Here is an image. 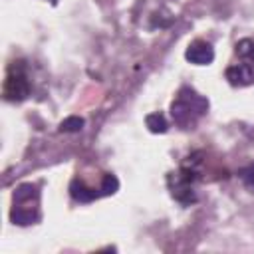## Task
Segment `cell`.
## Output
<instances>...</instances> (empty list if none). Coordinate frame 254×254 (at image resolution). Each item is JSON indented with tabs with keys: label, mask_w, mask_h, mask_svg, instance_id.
<instances>
[{
	"label": "cell",
	"mask_w": 254,
	"mask_h": 254,
	"mask_svg": "<svg viewBox=\"0 0 254 254\" xmlns=\"http://www.w3.org/2000/svg\"><path fill=\"white\" fill-rule=\"evenodd\" d=\"M206 109H208V101L202 95H198L190 87H183L171 105V115L177 125H181L183 129H189L196 123L200 115L206 113Z\"/></svg>",
	"instance_id": "cell-1"
},
{
	"label": "cell",
	"mask_w": 254,
	"mask_h": 254,
	"mask_svg": "<svg viewBox=\"0 0 254 254\" xmlns=\"http://www.w3.org/2000/svg\"><path fill=\"white\" fill-rule=\"evenodd\" d=\"M14 208L10 212V218L18 226H28L40 220V210H38V187L32 183H24L18 189H14Z\"/></svg>",
	"instance_id": "cell-2"
},
{
	"label": "cell",
	"mask_w": 254,
	"mask_h": 254,
	"mask_svg": "<svg viewBox=\"0 0 254 254\" xmlns=\"http://www.w3.org/2000/svg\"><path fill=\"white\" fill-rule=\"evenodd\" d=\"M196 163H198V159H194L192 163L189 161L179 171H175L167 177V185H169V190H171L173 198L179 200L185 206L196 202V190H194V185L198 181Z\"/></svg>",
	"instance_id": "cell-3"
},
{
	"label": "cell",
	"mask_w": 254,
	"mask_h": 254,
	"mask_svg": "<svg viewBox=\"0 0 254 254\" xmlns=\"http://www.w3.org/2000/svg\"><path fill=\"white\" fill-rule=\"evenodd\" d=\"M30 79L26 75L24 62H12L4 81V97L8 101H24L30 95Z\"/></svg>",
	"instance_id": "cell-4"
},
{
	"label": "cell",
	"mask_w": 254,
	"mask_h": 254,
	"mask_svg": "<svg viewBox=\"0 0 254 254\" xmlns=\"http://www.w3.org/2000/svg\"><path fill=\"white\" fill-rule=\"evenodd\" d=\"M187 60L190 64H196V65H206L214 60V50L208 42H202V40H194L192 44H189L187 52H185Z\"/></svg>",
	"instance_id": "cell-5"
},
{
	"label": "cell",
	"mask_w": 254,
	"mask_h": 254,
	"mask_svg": "<svg viewBox=\"0 0 254 254\" xmlns=\"http://www.w3.org/2000/svg\"><path fill=\"white\" fill-rule=\"evenodd\" d=\"M226 79L232 85H248L254 81V67L250 64H234L226 69Z\"/></svg>",
	"instance_id": "cell-6"
},
{
	"label": "cell",
	"mask_w": 254,
	"mask_h": 254,
	"mask_svg": "<svg viewBox=\"0 0 254 254\" xmlns=\"http://www.w3.org/2000/svg\"><path fill=\"white\" fill-rule=\"evenodd\" d=\"M69 194H71V198L77 200V202H91V200H95V198L101 196V190H99V189L95 190V189L87 187L81 179H73L71 185H69Z\"/></svg>",
	"instance_id": "cell-7"
},
{
	"label": "cell",
	"mask_w": 254,
	"mask_h": 254,
	"mask_svg": "<svg viewBox=\"0 0 254 254\" xmlns=\"http://www.w3.org/2000/svg\"><path fill=\"white\" fill-rule=\"evenodd\" d=\"M236 56L238 58H242L246 64H254V40H250V38H244V40H240L238 44H236Z\"/></svg>",
	"instance_id": "cell-8"
},
{
	"label": "cell",
	"mask_w": 254,
	"mask_h": 254,
	"mask_svg": "<svg viewBox=\"0 0 254 254\" xmlns=\"http://www.w3.org/2000/svg\"><path fill=\"white\" fill-rule=\"evenodd\" d=\"M145 123H147V127H149V131H153V133H165L167 127H169L167 121H165V117H163L161 113H151V115H147Z\"/></svg>",
	"instance_id": "cell-9"
},
{
	"label": "cell",
	"mask_w": 254,
	"mask_h": 254,
	"mask_svg": "<svg viewBox=\"0 0 254 254\" xmlns=\"http://www.w3.org/2000/svg\"><path fill=\"white\" fill-rule=\"evenodd\" d=\"M81 127H83V119L77 117V115H71V117H67L60 123V131H65V133H75Z\"/></svg>",
	"instance_id": "cell-10"
},
{
	"label": "cell",
	"mask_w": 254,
	"mask_h": 254,
	"mask_svg": "<svg viewBox=\"0 0 254 254\" xmlns=\"http://www.w3.org/2000/svg\"><path fill=\"white\" fill-rule=\"evenodd\" d=\"M101 194L105 196V194H113L117 189H119V181H117V177L115 175H105L103 177V181H101Z\"/></svg>",
	"instance_id": "cell-11"
},
{
	"label": "cell",
	"mask_w": 254,
	"mask_h": 254,
	"mask_svg": "<svg viewBox=\"0 0 254 254\" xmlns=\"http://www.w3.org/2000/svg\"><path fill=\"white\" fill-rule=\"evenodd\" d=\"M238 177H240L242 183L254 192V165H250V167H246V169H240V171H238Z\"/></svg>",
	"instance_id": "cell-12"
},
{
	"label": "cell",
	"mask_w": 254,
	"mask_h": 254,
	"mask_svg": "<svg viewBox=\"0 0 254 254\" xmlns=\"http://www.w3.org/2000/svg\"><path fill=\"white\" fill-rule=\"evenodd\" d=\"M52 2H54V0H52Z\"/></svg>",
	"instance_id": "cell-13"
}]
</instances>
